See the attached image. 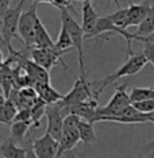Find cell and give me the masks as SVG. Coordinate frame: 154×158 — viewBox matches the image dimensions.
Listing matches in <instances>:
<instances>
[{
    "label": "cell",
    "mask_w": 154,
    "mask_h": 158,
    "mask_svg": "<svg viewBox=\"0 0 154 158\" xmlns=\"http://www.w3.org/2000/svg\"><path fill=\"white\" fill-rule=\"evenodd\" d=\"M110 18V20L114 24L119 26L122 28H128L130 24H128V7L126 8H119L118 11H115L111 15H107Z\"/></svg>",
    "instance_id": "603a6c76"
},
{
    "label": "cell",
    "mask_w": 154,
    "mask_h": 158,
    "mask_svg": "<svg viewBox=\"0 0 154 158\" xmlns=\"http://www.w3.org/2000/svg\"><path fill=\"white\" fill-rule=\"evenodd\" d=\"M153 88H154V87H153Z\"/></svg>",
    "instance_id": "e575fe53"
},
{
    "label": "cell",
    "mask_w": 154,
    "mask_h": 158,
    "mask_svg": "<svg viewBox=\"0 0 154 158\" xmlns=\"http://www.w3.org/2000/svg\"><path fill=\"white\" fill-rule=\"evenodd\" d=\"M37 2H34L27 11L22 12L19 20V37L22 38L27 49L35 45V22L38 19Z\"/></svg>",
    "instance_id": "ba28073f"
},
{
    "label": "cell",
    "mask_w": 154,
    "mask_h": 158,
    "mask_svg": "<svg viewBox=\"0 0 154 158\" xmlns=\"http://www.w3.org/2000/svg\"><path fill=\"white\" fill-rule=\"evenodd\" d=\"M94 124L95 123H92L87 119H83V118H80V120H78V132H80L81 142L84 145H91V143L98 142Z\"/></svg>",
    "instance_id": "e0dca14e"
},
{
    "label": "cell",
    "mask_w": 154,
    "mask_h": 158,
    "mask_svg": "<svg viewBox=\"0 0 154 158\" xmlns=\"http://www.w3.org/2000/svg\"><path fill=\"white\" fill-rule=\"evenodd\" d=\"M69 4H70L69 0H53V6L57 7L58 10L64 8V7H68V8H69Z\"/></svg>",
    "instance_id": "83f0119b"
},
{
    "label": "cell",
    "mask_w": 154,
    "mask_h": 158,
    "mask_svg": "<svg viewBox=\"0 0 154 158\" xmlns=\"http://www.w3.org/2000/svg\"><path fill=\"white\" fill-rule=\"evenodd\" d=\"M54 46L57 49H60V50H65V52H69L72 48H74L73 41H72V37H70L69 31L66 30V27L61 26L60 35H58V38H57Z\"/></svg>",
    "instance_id": "7402d4cb"
},
{
    "label": "cell",
    "mask_w": 154,
    "mask_h": 158,
    "mask_svg": "<svg viewBox=\"0 0 154 158\" xmlns=\"http://www.w3.org/2000/svg\"><path fill=\"white\" fill-rule=\"evenodd\" d=\"M149 61L146 58V56L142 53H134L132 52L131 54H127V60L126 62L123 64L120 68H118V69L114 72V73L108 74V76H106L104 78H102V80H99V88L96 89L95 92V96L99 99L100 93L104 91L106 87H108L111 84H116L118 80H120V78L123 77H128V76H134V74L139 73L143 68L146 66V64H148Z\"/></svg>",
    "instance_id": "6da1fadb"
},
{
    "label": "cell",
    "mask_w": 154,
    "mask_h": 158,
    "mask_svg": "<svg viewBox=\"0 0 154 158\" xmlns=\"http://www.w3.org/2000/svg\"><path fill=\"white\" fill-rule=\"evenodd\" d=\"M110 2H115V4L119 6V2H120V0H108V3H110ZM128 2H131V0H128Z\"/></svg>",
    "instance_id": "836d02e7"
},
{
    "label": "cell",
    "mask_w": 154,
    "mask_h": 158,
    "mask_svg": "<svg viewBox=\"0 0 154 158\" xmlns=\"http://www.w3.org/2000/svg\"><path fill=\"white\" fill-rule=\"evenodd\" d=\"M150 4H152V0H143L142 3H138V4H134L132 2H130V6H128V24H130V27H138L143 22V19L149 14Z\"/></svg>",
    "instance_id": "8fae6325"
},
{
    "label": "cell",
    "mask_w": 154,
    "mask_h": 158,
    "mask_svg": "<svg viewBox=\"0 0 154 158\" xmlns=\"http://www.w3.org/2000/svg\"><path fill=\"white\" fill-rule=\"evenodd\" d=\"M131 103L146 99H154V88H132L130 91Z\"/></svg>",
    "instance_id": "cb8c5ba5"
},
{
    "label": "cell",
    "mask_w": 154,
    "mask_h": 158,
    "mask_svg": "<svg viewBox=\"0 0 154 158\" xmlns=\"http://www.w3.org/2000/svg\"><path fill=\"white\" fill-rule=\"evenodd\" d=\"M64 114L61 111V107L58 103L54 104H48L46 108V119H48V128L46 131L52 134L57 141H60L61 134H62V127H64Z\"/></svg>",
    "instance_id": "30bf717a"
},
{
    "label": "cell",
    "mask_w": 154,
    "mask_h": 158,
    "mask_svg": "<svg viewBox=\"0 0 154 158\" xmlns=\"http://www.w3.org/2000/svg\"><path fill=\"white\" fill-rule=\"evenodd\" d=\"M61 12V26L66 27V30L69 31L72 41H73V49L77 50L78 54V70L80 74H85L84 70V50H83V44L85 41V31L81 24L77 23V20L72 16V14L69 11L68 7L60 10Z\"/></svg>",
    "instance_id": "7a4b0ae2"
},
{
    "label": "cell",
    "mask_w": 154,
    "mask_h": 158,
    "mask_svg": "<svg viewBox=\"0 0 154 158\" xmlns=\"http://www.w3.org/2000/svg\"><path fill=\"white\" fill-rule=\"evenodd\" d=\"M152 150H154V139L150 143H148V146H146V149H145V152L148 153V152H152Z\"/></svg>",
    "instance_id": "f1b7e54d"
},
{
    "label": "cell",
    "mask_w": 154,
    "mask_h": 158,
    "mask_svg": "<svg viewBox=\"0 0 154 158\" xmlns=\"http://www.w3.org/2000/svg\"><path fill=\"white\" fill-rule=\"evenodd\" d=\"M56 42H53L52 37L49 35L46 27L44 26L42 20L37 19L35 22V45L34 46H38V48H53Z\"/></svg>",
    "instance_id": "2e32d148"
},
{
    "label": "cell",
    "mask_w": 154,
    "mask_h": 158,
    "mask_svg": "<svg viewBox=\"0 0 154 158\" xmlns=\"http://www.w3.org/2000/svg\"><path fill=\"white\" fill-rule=\"evenodd\" d=\"M95 98V92H92V82L87 80L85 74H80L78 77H76L73 88L64 96V99L61 102H58V104L61 107H72L76 106V104L85 103Z\"/></svg>",
    "instance_id": "277c9868"
},
{
    "label": "cell",
    "mask_w": 154,
    "mask_h": 158,
    "mask_svg": "<svg viewBox=\"0 0 154 158\" xmlns=\"http://www.w3.org/2000/svg\"><path fill=\"white\" fill-rule=\"evenodd\" d=\"M31 124H33L31 120H14L11 124V138L15 142H22Z\"/></svg>",
    "instance_id": "d6986e66"
},
{
    "label": "cell",
    "mask_w": 154,
    "mask_h": 158,
    "mask_svg": "<svg viewBox=\"0 0 154 158\" xmlns=\"http://www.w3.org/2000/svg\"><path fill=\"white\" fill-rule=\"evenodd\" d=\"M33 149L35 154H37V157H41V158L58 157L60 141H57L52 134H49L46 131L41 138L35 139L33 142Z\"/></svg>",
    "instance_id": "9c48e42d"
},
{
    "label": "cell",
    "mask_w": 154,
    "mask_h": 158,
    "mask_svg": "<svg viewBox=\"0 0 154 158\" xmlns=\"http://www.w3.org/2000/svg\"><path fill=\"white\" fill-rule=\"evenodd\" d=\"M28 147H19L12 138L7 139L0 145V157L4 158H24L27 157Z\"/></svg>",
    "instance_id": "9a60e30c"
},
{
    "label": "cell",
    "mask_w": 154,
    "mask_h": 158,
    "mask_svg": "<svg viewBox=\"0 0 154 158\" xmlns=\"http://www.w3.org/2000/svg\"><path fill=\"white\" fill-rule=\"evenodd\" d=\"M130 104H131V99H130V93H127V85L126 84L116 85V91L112 95V98L110 99V102L107 103V106L98 108V122H100L106 116L119 115Z\"/></svg>",
    "instance_id": "8992f818"
},
{
    "label": "cell",
    "mask_w": 154,
    "mask_h": 158,
    "mask_svg": "<svg viewBox=\"0 0 154 158\" xmlns=\"http://www.w3.org/2000/svg\"><path fill=\"white\" fill-rule=\"evenodd\" d=\"M46 108H48V103L44 102L41 98H38V100L33 104L31 107V120L34 123V127H39V120L41 118L46 115Z\"/></svg>",
    "instance_id": "44dd1931"
},
{
    "label": "cell",
    "mask_w": 154,
    "mask_h": 158,
    "mask_svg": "<svg viewBox=\"0 0 154 158\" xmlns=\"http://www.w3.org/2000/svg\"><path fill=\"white\" fill-rule=\"evenodd\" d=\"M10 4H11V0H0V18L7 12V10L10 8Z\"/></svg>",
    "instance_id": "4316f807"
},
{
    "label": "cell",
    "mask_w": 154,
    "mask_h": 158,
    "mask_svg": "<svg viewBox=\"0 0 154 158\" xmlns=\"http://www.w3.org/2000/svg\"><path fill=\"white\" fill-rule=\"evenodd\" d=\"M3 62H4V60H3V54H2V52H0V66L3 65Z\"/></svg>",
    "instance_id": "d6a6232c"
},
{
    "label": "cell",
    "mask_w": 154,
    "mask_h": 158,
    "mask_svg": "<svg viewBox=\"0 0 154 158\" xmlns=\"http://www.w3.org/2000/svg\"><path fill=\"white\" fill-rule=\"evenodd\" d=\"M37 3H46V4H53V0H34Z\"/></svg>",
    "instance_id": "4dcf8cb0"
},
{
    "label": "cell",
    "mask_w": 154,
    "mask_h": 158,
    "mask_svg": "<svg viewBox=\"0 0 154 158\" xmlns=\"http://www.w3.org/2000/svg\"><path fill=\"white\" fill-rule=\"evenodd\" d=\"M131 104L138 111H141V112H143V114L154 112V99H146V100H141V102H134Z\"/></svg>",
    "instance_id": "484cf974"
},
{
    "label": "cell",
    "mask_w": 154,
    "mask_h": 158,
    "mask_svg": "<svg viewBox=\"0 0 154 158\" xmlns=\"http://www.w3.org/2000/svg\"><path fill=\"white\" fill-rule=\"evenodd\" d=\"M65 53H66L65 50H60L56 46H53V48H38V46H33L30 50L31 58L48 70H50L57 64H62V66L66 70H70L69 66L65 64V61L62 60V56Z\"/></svg>",
    "instance_id": "52a82bcc"
},
{
    "label": "cell",
    "mask_w": 154,
    "mask_h": 158,
    "mask_svg": "<svg viewBox=\"0 0 154 158\" xmlns=\"http://www.w3.org/2000/svg\"><path fill=\"white\" fill-rule=\"evenodd\" d=\"M18 106L12 100L7 99L4 103L0 106V123L3 124H12L18 114Z\"/></svg>",
    "instance_id": "ac0fdd59"
},
{
    "label": "cell",
    "mask_w": 154,
    "mask_h": 158,
    "mask_svg": "<svg viewBox=\"0 0 154 158\" xmlns=\"http://www.w3.org/2000/svg\"><path fill=\"white\" fill-rule=\"evenodd\" d=\"M0 46H6V41H4V37H3V33H2V27H0Z\"/></svg>",
    "instance_id": "f546056e"
},
{
    "label": "cell",
    "mask_w": 154,
    "mask_h": 158,
    "mask_svg": "<svg viewBox=\"0 0 154 158\" xmlns=\"http://www.w3.org/2000/svg\"><path fill=\"white\" fill-rule=\"evenodd\" d=\"M98 22H99V15L96 14L94 7H92L91 0H84V3H83V22H81V26H83L84 31H85V39H87L88 35L95 30Z\"/></svg>",
    "instance_id": "7c38bea8"
},
{
    "label": "cell",
    "mask_w": 154,
    "mask_h": 158,
    "mask_svg": "<svg viewBox=\"0 0 154 158\" xmlns=\"http://www.w3.org/2000/svg\"><path fill=\"white\" fill-rule=\"evenodd\" d=\"M142 44H143V54L146 56L148 61L154 66V34L143 35Z\"/></svg>",
    "instance_id": "d4e9b609"
},
{
    "label": "cell",
    "mask_w": 154,
    "mask_h": 158,
    "mask_svg": "<svg viewBox=\"0 0 154 158\" xmlns=\"http://www.w3.org/2000/svg\"><path fill=\"white\" fill-rule=\"evenodd\" d=\"M24 3H26V0H19V3L14 8L10 7L7 10V12L0 18L2 19V33H3V37H4L10 54L15 53V50L12 49V41L18 38V35H19V20H20V15H22Z\"/></svg>",
    "instance_id": "3957f363"
},
{
    "label": "cell",
    "mask_w": 154,
    "mask_h": 158,
    "mask_svg": "<svg viewBox=\"0 0 154 158\" xmlns=\"http://www.w3.org/2000/svg\"><path fill=\"white\" fill-rule=\"evenodd\" d=\"M78 120H80V116L76 114H68L64 118L62 134H61L60 138L58 157L72 150L73 147H76L77 143L81 141L80 132H78Z\"/></svg>",
    "instance_id": "5b68a950"
},
{
    "label": "cell",
    "mask_w": 154,
    "mask_h": 158,
    "mask_svg": "<svg viewBox=\"0 0 154 158\" xmlns=\"http://www.w3.org/2000/svg\"><path fill=\"white\" fill-rule=\"evenodd\" d=\"M6 100H7V96H6V95H2V93H0V106H2V104L4 103Z\"/></svg>",
    "instance_id": "1f68e13d"
},
{
    "label": "cell",
    "mask_w": 154,
    "mask_h": 158,
    "mask_svg": "<svg viewBox=\"0 0 154 158\" xmlns=\"http://www.w3.org/2000/svg\"><path fill=\"white\" fill-rule=\"evenodd\" d=\"M24 70L26 73L30 76L33 84H38V82H50V74H49V70L45 69L44 66H41L39 64H37L35 61H30V60H26L24 62Z\"/></svg>",
    "instance_id": "4fadbf2b"
},
{
    "label": "cell",
    "mask_w": 154,
    "mask_h": 158,
    "mask_svg": "<svg viewBox=\"0 0 154 158\" xmlns=\"http://www.w3.org/2000/svg\"><path fill=\"white\" fill-rule=\"evenodd\" d=\"M138 35H150L154 34V0H152V4H150V10L148 16L143 19V22L138 26L137 30Z\"/></svg>",
    "instance_id": "ffe728a7"
},
{
    "label": "cell",
    "mask_w": 154,
    "mask_h": 158,
    "mask_svg": "<svg viewBox=\"0 0 154 158\" xmlns=\"http://www.w3.org/2000/svg\"><path fill=\"white\" fill-rule=\"evenodd\" d=\"M34 88L37 89L39 98L48 104L58 103L64 99V96H65V95H61V93L57 92L56 89L50 85V82H38V84L34 85Z\"/></svg>",
    "instance_id": "5bb4252c"
}]
</instances>
